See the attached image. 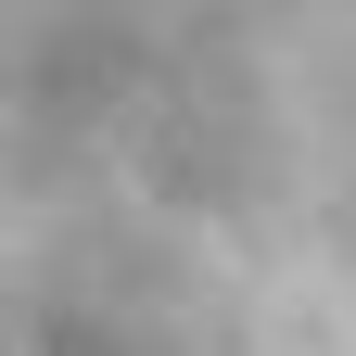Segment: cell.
<instances>
[{"instance_id":"obj_1","label":"cell","mask_w":356,"mask_h":356,"mask_svg":"<svg viewBox=\"0 0 356 356\" xmlns=\"http://www.w3.org/2000/svg\"><path fill=\"white\" fill-rule=\"evenodd\" d=\"M343 356H356V343H343Z\"/></svg>"}]
</instances>
